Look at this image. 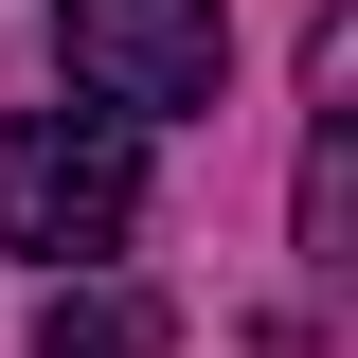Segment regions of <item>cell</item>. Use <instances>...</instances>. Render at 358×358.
I'll return each mask as SVG.
<instances>
[{
	"mask_svg": "<svg viewBox=\"0 0 358 358\" xmlns=\"http://www.w3.org/2000/svg\"><path fill=\"white\" fill-rule=\"evenodd\" d=\"M143 233V143L126 126H72V108H18L0 126V251L36 268H90Z\"/></svg>",
	"mask_w": 358,
	"mask_h": 358,
	"instance_id": "obj_1",
	"label": "cell"
},
{
	"mask_svg": "<svg viewBox=\"0 0 358 358\" xmlns=\"http://www.w3.org/2000/svg\"><path fill=\"white\" fill-rule=\"evenodd\" d=\"M54 54L108 126H179L233 72V0H54Z\"/></svg>",
	"mask_w": 358,
	"mask_h": 358,
	"instance_id": "obj_2",
	"label": "cell"
},
{
	"mask_svg": "<svg viewBox=\"0 0 358 358\" xmlns=\"http://www.w3.org/2000/svg\"><path fill=\"white\" fill-rule=\"evenodd\" d=\"M36 358H179V322L143 287H54L36 305Z\"/></svg>",
	"mask_w": 358,
	"mask_h": 358,
	"instance_id": "obj_3",
	"label": "cell"
},
{
	"mask_svg": "<svg viewBox=\"0 0 358 358\" xmlns=\"http://www.w3.org/2000/svg\"><path fill=\"white\" fill-rule=\"evenodd\" d=\"M341 233H358V143L322 126L305 143V268H341Z\"/></svg>",
	"mask_w": 358,
	"mask_h": 358,
	"instance_id": "obj_4",
	"label": "cell"
}]
</instances>
